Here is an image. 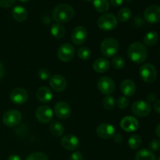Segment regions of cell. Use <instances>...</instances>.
Listing matches in <instances>:
<instances>
[{
  "label": "cell",
  "instance_id": "obj_28",
  "mask_svg": "<svg viewBox=\"0 0 160 160\" xmlns=\"http://www.w3.org/2000/svg\"><path fill=\"white\" fill-rule=\"evenodd\" d=\"M128 146L131 148V149H137L140 147L141 144H142V138L138 134H134V135L131 136L128 139Z\"/></svg>",
  "mask_w": 160,
  "mask_h": 160
},
{
  "label": "cell",
  "instance_id": "obj_2",
  "mask_svg": "<svg viewBox=\"0 0 160 160\" xmlns=\"http://www.w3.org/2000/svg\"><path fill=\"white\" fill-rule=\"evenodd\" d=\"M74 14V9L71 6L62 3L55 6L52 11V18L57 23H67L73 18Z\"/></svg>",
  "mask_w": 160,
  "mask_h": 160
},
{
  "label": "cell",
  "instance_id": "obj_12",
  "mask_svg": "<svg viewBox=\"0 0 160 160\" xmlns=\"http://www.w3.org/2000/svg\"><path fill=\"white\" fill-rule=\"evenodd\" d=\"M11 102L15 105H23L28 98V93L22 88H17L11 92L9 95Z\"/></svg>",
  "mask_w": 160,
  "mask_h": 160
},
{
  "label": "cell",
  "instance_id": "obj_27",
  "mask_svg": "<svg viewBox=\"0 0 160 160\" xmlns=\"http://www.w3.org/2000/svg\"><path fill=\"white\" fill-rule=\"evenodd\" d=\"M50 131L52 134L55 137H60L64 133V127L61 123L58 121H55L50 124L49 127Z\"/></svg>",
  "mask_w": 160,
  "mask_h": 160
},
{
  "label": "cell",
  "instance_id": "obj_4",
  "mask_svg": "<svg viewBox=\"0 0 160 160\" xmlns=\"http://www.w3.org/2000/svg\"><path fill=\"white\" fill-rule=\"evenodd\" d=\"M98 26L105 31H110L117 26V18L112 13H105L98 20Z\"/></svg>",
  "mask_w": 160,
  "mask_h": 160
},
{
  "label": "cell",
  "instance_id": "obj_23",
  "mask_svg": "<svg viewBox=\"0 0 160 160\" xmlns=\"http://www.w3.org/2000/svg\"><path fill=\"white\" fill-rule=\"evenodd\" d=\"M135 160H156V156L150 150L142 148L136 153Z\"/></svg>",
  "mask_w": 160,
  "mask_h": 160
},
{
  "label": "cell",
  "instance_id": "obj_25",
  "mask_svg": "<svg viewBox=\"0 0 160 160\" xmlns=\"http://www.w3.org/2000/svg\"><path fill=\"white\" fill-rule=\"evenodd\" d=\"M66 33L65 28L62 26L61 23H56L54 24H52L51 28V34H52V36L56 38H62L64 37Z\"/></svg>",
  "mask_w": 160,
  "mask_h": 160
},
{
  "label": "cell",
  "instance_id": "obj_8",
  "mask_svg": "<svg viewBox=\"0 0 160 160\" xmlns=\"http://www.w3.org/2000/svg\"><path fill=\"white\" fill-rule=\"evenodd\" d=\"M131 109L134 115L144 117L149 115L152 111V106L148 102L139 100V101H136L133 104Z\"/></svg>",
  "mask_w": 160,
  "mask_h": 160
},
{
  "label": "cell",
  "instance_id": "obj_29",
  "mask_svg": "<svg viewBox=\"0 0 160 160\" xmlns=\"http://www.w3.org/2000/svg\"><path fill=\"white\" fill-rule=\"evenodd\" d=\"M131 17V11L129 8H123L119 11L117 19L120 22H126Z\"/></svg>",
  "mask_w": 160,
  "mask_h": 160
},
{
  "label": "cell",
  "instance_id": "obj_14",
  "mask_svg": "<svg viewBox=\"0 0 160 160\" xmlns=\"http://www.w3.org/2000/svg\"><path fill=\"white\" fill-rule=\"evenodd\" d=\"M97 135L103 139H109L115 134V128L112 124L108 123H101L96 129Z\"/></svg>",
  "mask_w": 160,
  "mask_h": 160
},
{
  "label": "cell",
  "instance_id": "obj_7",
  "mask_svg": "<svg viewBox=\"0 0 160 160\" xmlns=\"http://www.w3.org/2000/svg\"><path fill=\"white\" fill-rule=\"evenodd\" d=\"M22 119V115L18 110L11 109L4 113L2 117V122L6 127L12 128L16 127L20 123Z\"/></svg>",
  "mask_w": 160,
  "mask_h": 160
},
{
  "label": "cell",
  "instance_id": "obj_20",
  "mask_svg": "<svg viewBox=\"0 0 160 160\" xmlns=\"http://www.w3.org/2000/svg\"><path fill=\"white\" fill-rule=\"evenodd\" d=\"M109 67H110V62L106 58H98L93 62V69L97 73H105L109 70Z\"/></svg>",
  "mask_w": 160,
  "mask_h": 160
},
{
  "label": "cell",
  "instance_id": "obj_39",
  "mask_svg": "<svg viewBox=\"0 0 160 160\" xmlns=\"http://www.w3.org/2000/svg\"><path fill=\"white\" fill-rule=\"evenodd\" d=\"M125 0H110V3L112 6L114 7H117V6H120Z\"/></svg>",
  "mask_w": 160,
  "mask_h": 160
},
{
  "label": "cell",
  "instance_id": "obj_41",
  "mask_svg": "<svg viewBox=\"0 0 160 160\" xmlns=\"http://www.w3.org/2000/svg\"><path fill=\"white\" fill-rule=\"evenodd\" d=\"M147 99H148V101L149 102H153L156 101V95L154 93L149 94V95H148V97H147Z\"/></svg>",
  "mask_w": 160,
  "mask_h": 160
},
{
  "label": "cell",
  "instance_id": "obj_44",
  "mask_svg": "<svg viewBox=\"0 0 160 160\" xmlns=\"http://www.w3.org/2000/svg\"><path fill=\"white\" fill-rule=\"evenodd\" d=\"M8 160H22L21 158L20 157L17 155H11L10 156H9Z\"/></svg>",
  "mask_w": 160,
  "mask_h": 160
},
{
  "label": "cell",
  "instance_id": "obj_34",
  "mask_svg": "<svg viewBox=\"0 0 160 160\" xmlns=\"http://www.w3.org/2000/svg\"><path fill=\"white\" fill-rule=\"evenodd\" d=\"M117 104L120 109H126L129 105V99L125 96L120 97L117 100Z\"/></svg>",
  "mask_w": 160,
  "mask_h": 160
},
{
  "label": "cell",
  "instance_id": "obj_26",
  "mask_svg": "<svg viewBox=\"0 0 160 160\" xmlns=\"http://www.w3.org/2000/svg\"><path fill=\"white\" fill-rule=\"evenodd\" d=\"M93 6L95 10L101 13L106 12L109 9V2L107 0H93Z\"/></svg>",
  "mask_w": 160,
  "mask_h": 160
},
{
  "label": "cell",
  "instance_id": "obj_48",
  "mask_svg": "<svg viewBox=\"0 0 160 160\" xmlns=\"http://www.w3.org/2000/svg\"><path fill=\"white\" fill-rule=\"evenodd\" d=\"M158 160H160V156L159 157V159H158Z\"/></svg>",
  "mask_w": 160,
  "mask_h": 160
},
{
  "label": "cell",
  "instance_id": "obj_30",
  "mask_svg": "<svg viewBox=\"0 0 160 160\" xmlns=\"http://www.w3.org/2000/svg\"><path fill=\"white\" fill-rule=\"evenodd\" d=\"M78 56L83 60H88L92 56V51L88 47H81L78 50Z\"/></svg>",
  "mask_w": 160,
  "mask_h": 160
},
{
  "label": "cell",
  "instance_id": "obj_13",
  "mask_svg": "<svg viewBox=\"0 0 160 160\" xmlns=\"http://www.w3.org/2000/svg\"><path fill=\"white\" fill-rule=\"evenodd\" d=\"M87 30L82 26L76 27L71 34L72 42L76 45H83L87 40Z\"/></svg>",
  "mask_w": 160,
  "mask_h": 160
},
{
  "label": "cell",
  "instance_id": "obj_17",
  "mask_svg": "<svg viewBox=\"0 0 160 160\" xmlns=\"http://www.w3.org/2000/svg\"><path fill=\"white\" fill-rule=\"evenodd\" d=\"M49 84L52 88L57 92H63L67 86V82L65 78L59 74H55L50 78Z\"/></svg>",
  "mask_w": 160,
  "mask_h": 160
},
{
  "label": "cell",
  "instance_id": "obj_43",
  "mask_svg": "<svg viewBox=\"0 0 160 160\" xmlns=\"http://www.w3.org/2000/svg\"><path fill=\"white\" fill-rule=\"evenodd\" d=\"M4 73H5V68H4V66L2 65L1 62H0V79L4 76Z\"/></svg>",
  "mask_w": 160,
  "mask_h": 160
},
{
  "label": "cell",
  "instance_id": "obj_15",
  "mask_svg": "<svg viewBox=\"0 0 160 160\" xmlns=\"http://www.w3.org/2000/svg\"><path fill=\"white\" fill-rule=\"evenodd\" d=\"M54 112L58 118L65 120L70 116L71 109L68 103L65 102H59L55 105Z\"/></svg>",
  "mask_w": 160,
  "mask_h": 160
},
{
  "label": "cell",
  "instance_id": "obj_6",
  "mask_svg": "<svg viewBox=\"0 0 160 160\" xmlns=\"http://www.w3.org/2000/svg\"><path fill=\"white\" fill-rule=\"evenodd\" d=\"M59 59L64 62L71 61L75 55V48L73 45L70 43H64L59 46L57 51Z\"/></svg>",
  "mask_w": 160,
  "mask_h": 160
},
{
  "label": "cell",
  "instance_id": "obj_24",
  "mask_svg": "<svg viewBox=\"0 0 160 160\" xmlns=\"http://www.w3.org/2000/svg\"><path fill=\"white\" fill-rule=\"evenodd\" d=\"M159 42V34L156 31H150L144 37V45L147 46H153Z\"/></svg>",
  "mask_w": 160,
  "mask_h": 160
},
{
  "label": "cell",
  "instance_id": "obj_42",
  "mask_svg": "<svg viewBox=\"0 0 160 160\" xmlns=\"http://www.w3.org/2000/svg\"><path fill=\"white\" fill-rule=\"evenodd\" d=\"M154 109L156 110V112L160 114V100H158L155 102L154 105Z\"/></svg>",
  "mask_w": 160,
  "mask_h": 160
},
{
  "label": "cell",
  "instance_id": "obj_16",
  "mask_svg": "<svg viewBox=\"0 0 160 160\" xmlns=\"http://www.w3.org/2000/svg\"><path fill=\"white\" fill-rule=\"evenodd\" d=\"M61 145L68 151H73L79 147V139L73 134H67L61 139Z\"/></svg>",
  "mask_w": 160,
  "mask_h": 160
},
{
  "label": "cell",
  "instance_id": "obj_31",
  "mask_svg": "<svg viewBox=\"0 0 160 160\" xmlns=\"http://www.w3.org/2000/svg\"><path fill=\"white\" fill-rule=\"evenodd\" d=\"M116 106L115 98L111 95H108L103 98V106L107 110H111Z\"/></svg>",
  "mask_w": 160,
  "mask_h": 160
},
{
  "label": "cell",
  "instance_id": "obj_45",
  "mask_svg": "<svg viewBox=\"0 0 160 160\" xmlns=\"http://www.w3.org/2000/svg\"><path fill=\"white\" fill-rule=\"evenodd\" d=\"M156 135H157L158 137H159V138H160V123L157 125V126H156Z\"/></svg>",
  "mask_w": 160,
  "mask_h": 160
},
{
  "label": "cell",
  "instance_id": "obj_3",
  "mask_svg": "<svg viewBox=\"0 0 160 160\" xmlns=\"http://www.w3.org/2000/svg\"><path fill=\"white\" fill-rule=\"evenodd\" d=\"M119 42L117 39L112 38H108L102 41L101 43L100 50L103 56L110 58L116 56L119 51Z\"/></svg>",
  "mask_w": 160,
  "mask_h": 160
},
{
  "label": "cell",
  "instance_id": "obj_32",
  "mask_svg": "<svg viewBox=\"0 0 160 160\" xmlns=\"http://www.w3.org/2000/svg\"><path fill=\"white\" fill-rule=\"evenodd\" d=\"M112 65L117 70H121L125 66V60L120 56H116L112 60Z\"/></svg>",
  "mask_w": 160,
  "mask_h": 160
},
{
  "label": "cell",
  "instance_id": "obj_47",
  "mask_svg": "<svg viewBox=\"0 0 160 160\" xmlns=\"http://www.w3.org/2000/svg\"><path fill=\"white\" fill-rule=\"evenodd\" d=\"M85 1H88V2H92V0H85Z\"/></svg>",
  "mask_w": 160,
  "mask_h": 160
},
{
  "label": "cell",
  "instance_id": "obj_38",
  "mask_svg": "<svg viewBox=\"0 0 160 160\" xmlns=\"http://www.w3.org/2000/svg\"><path fill=\"white\" fill-rule=\"evenodd\" d=\"M70 160H83L82 153L80 151H76L70 156Z\"/></svg>",
  "mask_w": 160,
  "mask_h": 160
},
{
  "label": "cell",
  "instance_id": "obj_22",
  "mask_svg": "<svg viewBox=\"0 0 160 160\" xmlns=\"http://www.w3.org/2000/svg\"><path fill=\"white\" fill-rule=\"evenodd\" d=\"M12 16L15 20L18 22H23L28 17V10L21 6H17L12 9Z\"/></svg>",
  "mask_w": 160,
  "mask_h": 160
},
{
  "label": "cell",
  "instance_id": "obj_36",
  "mask_svg": "<svg viewBox=\"0 0 160 160\" xmlns=\"http://www.w3.org/2000/svg\"><path fill=\"white\" fill-rule=\"evenodd\" d=\"M149 148L151 152H159L160 150V141L152 140L149 144Z\"/></svg>",
  "mask_w": 160,
  "mask_h": 160
},
{
  "label": "cell",
  "instance_id": "obj_10",
  "mask_svg": "<svg viewBox=\"0 0 160 160\" xmlns=\"http://www.w3.org/2000/svg\"><path fill=\"white\" fill-rule=\"evenodd\" d=\"M98 89L104 95H111L115 91V83L109 77H102L97 82Z\"/></svg>",
  "mask_w": 160,
  "mask_h": 160
},
{
  "label": "cell",
  "instance_id": "obj_19",
  "mask_svg": "<svg viewBox=\"0 0 160 160\" xmlns=\"http://www.w3.org/2000/svg\"><path fill=\"white\" fill-rule=\"evenodd\" d=\"M120 91L125 97H131L136 92V86L131 80H123L120 84Z\"/></svg>",
  "mask_w": 160,
  "mask_h": 160
},
{
  "label": "cell",
  "instance_id": "obj_21",
  "mask_svg": "<svg viewBox=\"0 0 160 160\" xmlns=\"http://www.w3.org/2000/svg\"><path fill=\"white\" fill-rule=\"evenodd\" d=\"M37 98L40 102L43 103L50 102L52 99V93L51 90L47 87H40L37 90Z\"/></svg>",
  "mask_w": 160,
  "mask_h": 160
},
{
  "label": "cell",
  "instance_id": "obj_9",
  "mask_svg": "<svg viewBox=\"0 0 160 160\" xmlns=\"http://www.w3.org/2000/svg\"><path fill=\"white\" fill-rule=\"evenodd\" d=\"M144 18L148 23H156L160 22V6L158 5H151L145 9Z\"/></svg>",
  "mask_w": 160,
  "mask_h": 160
},
{
  "label": "cell",
  "instance_id": "obj_11",
  "mask_svg": "<svg viewBox=\"0 0 160 160\" xmlns=\"http://www.w3.org/2000/svg\"><path fill=\"white\" fill-rule=\"evenodd\" d=\"M54 112L48 106H40L37 109L35 117L39 122L42 123H48L52 121Z\"/></svg>",
  "mask_w": 160,
  "mask_h": 160
},
{
  "label": "cell",
  "instance_id": "obj_1",
  "mask_svg": "<svg viewBox=\"0 0 160 160\" xmlns=\"http://www.w3.org/2000/svg\"><path fill=\"white\" fill-rule=\"evenodd\" d=\"M128 56L134 63H143L148 57V50L143 43L136 42L129 46L128 49Z\"/></svg>",
  "mask_w": 160,
  "mask_h": 160
},
{
  "label": "cell",
  "instance_id": "obj_46",
  "mask_svg": "<svg viewBox=\"0 0 160 160\" xmlns=\"http://www.w3.org/2000/svg\"><path fill=\"white\" fill-rule=\"evenodd\" d=\"M20 2H29L30 0H19Z\"/></svg>",
  "mask_w": 160,
  "mask_h": 160
},
{
  "label": "cell",
  "instance_id": "obj_40",
  "mask_svg": "<svg viewBox=\"0 0 160 160\" xmlns=\"http://www.w3.org/2000/svg\"><path fill=\"white\" fill-rule=\"evenodd\" d=\"M113 140H114V142H117V143H121L122 141H123V137H122L121 134H114Z\"/></svg>",
  "mask_w": 160,
  "mask_h": 160
},
{
  "label": "cell",
  "instance_id": "obj_35",
  "mask_svg": "<svg viewBox=\"0 0 160 160\" xmlns=\"http://www.w3.org/2000/svg\"><path fill=\"white\" fill-rule=\"evenodd\" d=\"M38 74L39 78L43 81H47V80L50 79V71L45 68H41L38 70Z\"/></svg>",
  "mask_w": 160,
  "mask_h": 160
},
{
  "label": "cell",
  "instance_id": "obj_18",
  "mask_svg": "<svg viewBox=\"0 0 160 160\" xmlns=\"http://www.w3.org/2000/svg\"><path fill=\"white\" fill-rule=\"evenodd\" d=\"M120 127L126 132H134L138 128V121L134 117L128 116L121 120Z\"/></svg>",
  "mask_w": 160,
  "mask_h": 160
},
{
  "label": "cell",
  "instance_id": "obj_33",
  "mask_svg": "<svg viewBox=\"0 0 160 160\" xmlns=\"http://www.w3.org/2000/svg\"><path fill=\"white\" fill-rule=\"evenodd\" d=\"M25 160H48V158L45 153L38 152L30 154Z\"/></svg>",
  "mask_w": 160,
  "mask_h": 160
},
{
  "label": "cell",
  "instance_id": "obj_5",
  "mask_svg": "<svg viewBox=\"0 0 160 160\" xmlns=\"http://www.w3.org/2000/svg\"><path fill=\"white\" fill-rule=\"evenodd\" d=\"M140 76L145 83H152L157 78V70L151 63H145L140 68Z\"/></svg>",
  "mask_w": 160,
  "mask_h": 160
},
{
  "label": "cell",
  "instance_id": "obj_37",
  "mask_svg": "<svg viewBox=\"0 0 160 160\" xmlns=\"http://www.w3.org/2000/svg\"><path fill=\"white\" fill-rule=\"evenodd\" d=\"M16 0H0V7L10 8L15 4Z\"/></svg>",
  "mask_w": 160,
  "mask_h": 160
}]
</instances>
